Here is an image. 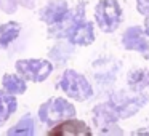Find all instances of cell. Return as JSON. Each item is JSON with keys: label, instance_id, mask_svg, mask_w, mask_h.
Masks as SVG:
<instances>
[{"label": "cell", "instance_id": "3", "mask_svg": "<svg viewBox=\"0 0 149 136\" xmlns=\"http://www.w3.org/2000/svg\"><path fill=\"white\" fill-rule=\"evenodd\" d=\"M120 16H122V10L116 0H101L96 5L95 18H96L98 26L104 32L116 31L117 26L120 24Z\"/></svg>", "mask_w": 149, "mask_h": 136}, {"label": "cell", "instance_id": "10", "mask_svg": "<svg viewBox=\"0 0 149 136\" xmlns=\"http://www.w3.org/2000/svg\"><path fill=\"white\" fill-rule=\"evenodd\" d=\"M19 32H21V26L18 23H15V21L2 24L0 26V48H5L13 40H16Z\"/></svg>", "mask_w": 149, "mask_h": 136}, {"label": "cell", "instance_id": "4", "mask_svg": "<svg viewBox=\"0 0 149 136\" xmlns=\"http://www.w3.org/2000/svg\"><path fill=\"white\" fill-rule=\"evenodd\" d=\"M21 77L31 82H43L53 72V64L47 59H19L15 64Z\"/></svg>", "mask_w": 149, "mask_h": 136}, {"label": "cell", "instance_id": "7", "mask_svg": "<svg viewBox=\"0 0 149 136\" xmlns=\"http://www.w3.org/2000/svg\"><path fill=\"white\" fill-rule=\"evenodd\" d=\"M69 15L68 3L64 0H55L52 3L47 5V8L43 10L42 18L47 24H59L61 21H64Z\"/></svg>", "mask_w": 149, "mask_h": 136}, {"label": "cell", "instance_id": "2", "mask_svg": "<svg viewBox=\"0 0 149 136\" xmlns=\"http://www.w3.org/2000/svg\"><path fill=\"white\" fill-rule=\"evenodd\" d=\"M59 88L75 101H85L93 96V88L88 83V80L72 69L63 74L61 80H59Z\"/></svg>", "mask_w": 149, "mask_h": 136}, {"label": "cell", "instance_id": "15", "mask_svg": "<svg viewBox=\"0 0 149 136\" xmlns=\"http://www.w3.org/2000/svg\"><path fill=\"white\" fill-rule=\"evenodd\" d=\"M144 32H146V35H149V16H148V19H146V26H144Z\"/></svg>", "mask_w": 149, "mask_h": 136}, {"label": "cell", "instance_id": "13", "mask_svg": "<svg viewBox=\"0 0 149 136\" xmlns=\"http://www.w3.org/2000/svg\"><path fill=\"white\" fill-rule=\"evenodd\" d=\"M117 107H112V104H101L95 109V117L100 123H109L117 120L119 112H116Z\"/></svg>", "mask_w": 149, "mask_h": 136}, {"label": "cell", "instance_id": "14", "mask_svg": "<svg viewBox=\"0 0 149 136\" xmlns=\"http://www.w3.org/2000/svg\"><path fill=\"white\" fill-rule=\"evenodd\" d=\"M128 80H130V85H133V88H141L144 87L143 83H149V72L136 71L133 74H130Z\"/></svg>", "mask_w": 149, "mask_h": 136}, {"label": "cell", "instance_id": "5", "mask_svg": "<svg viewBox=\"0 0 149 136\" xmlns=\"http://www.w3.org/2000/svg\"><path fill=\"white\" fill-rule=\"evenodd\" d=\"M66 37L69 42L74 45H90L95 40V32H93V24L85 21L84 18L79 19V15L71 19L68 27L64 29Z\"/></svg>", "mask_w": 149, "mask_h": 136}, {"label": "cell", "instance_id": "1", "mask_svg": "<svg viewBox=\"0 0 149 136\" xmlns=\"http://www.w3.org/2000/svg\"><path fill=\"white\" fill-rule=\"evenodd\" d=\"M75 115V109L69 101L63 98H52L47 103H43L39 109V119L48 125L69 120Z\"/></svg>", "mask_w": 149, "mask_h": 136}, {"label": "cell", "instance_id": "6", "mask_svg": "<svg viewBox=\"0 0 149 136\" xmlns=\"http://www.w3.org/2000/svg\"><path fill=\"white\" fill-rule=\"evenodd\" d=\"M123 46L127 50H136L149 59V42L144 39L141 27H130L123 35Z\"/></svg>", "mask_w": 149, "mask_h": 136}, {"label": "cell", "instance_id": "11", "mask_svg": "<svg viewBox=\"0 0 149 136\" xmlns=\"http://www.w3.org/2000/svg\"><path fill=\"white\" fill-rule=\"evenodd\" d=\"M2 85H3V90L11 94H23L27 90L26 82L16 74H5L3 80H2Z\"/></svg>", "mask_w": 149, "mask_h": 136}, {"label": "cell", "instance_id": "9", "mask_svg": "<svg viewBox=\"0 0 149 136\" xmlns=\"http://www.w3.org/2000/svg\"><path fill=\"white\" fill-rule=\"evenodd\" d=\"M50 133H52V135H55V133H61V135H90V128H88L84 122L64 120L59 126L50 130Z\"/></svg>", "mask_w": 149, "mask_h": 136}, {"label": "cell", "instance_id": "8", "mask_svg": "<svg viewBox=\"0 0 149 136\" xmlns=\"http://www.w3.org/2000/svg\"><path fill=\"white\" fill-rule=\"evenodd\" d=\"M16 107H18V103H16L15 94L7 93L5 90L0 91V125L5 123L11 115H13Z\"/></svg>", "mask_w": 149, "mask_h": 136}, {"label": "cell", "instance_id": "12", "mask_svg": "<svg viewBox=\"0 0 149 136\" xmlns=\"http://www.w3.org/2000/svg\"><path fill=\"white\" fill-rule=\"evenodd\" d=\"M36 128H34V120L31 115H24L13 128L8 130V135H23V136H32Z\"/></svg>", "mask_w": 149, "mask_h": 136}]
</instances>
